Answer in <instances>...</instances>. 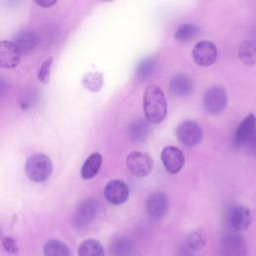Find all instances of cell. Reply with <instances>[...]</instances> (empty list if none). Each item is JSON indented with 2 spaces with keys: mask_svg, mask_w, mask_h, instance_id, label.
Listing matches in <instances>:
<instances>
[{
  "mask_svg": "<svg viewBox=\"0 0 256 256\" xmlns=\"http://www.w3.org/2000/svg\"><path fill=\"white\" fill-rule=\"evenodd\" d=\"M102 244L95 239H86L78 247V256H104Z\"/></svg>",
  "mask_w": 256,
  "mask_h": 256,
  "instance_id": "cell-20",
  "label": "cell"
},
{
  "mask_svg": "<svg viewBox=\"0 0 256 256\" xmlns=\"http://www.w3.org/2000/svg\"><path fill=\"white\" fill-rule=\"evenodd\" d=\"M249 144H250V147H251V148L256 149V133H255L254 137L252 138V140L249 142Z\"/></svg>",
  "mask_w": 256,
  "mask_h": 256,
  "instance_id": "cell-30",
  "label": "cell"
},
{
  "mask_svg": "<svg viewBox=\"0 0 256 256\" xmlns=\"http://www.w3.org/2000/svg\"><path fill=\"white\" fill-rule=\"evenodd\" d=\"M51 65H52V58H49L42 63V65L39 69V73H38V78H39L40 82L46 84L49 81Z\"/></svg>",
  "mask_w": 256,
  "mask_h": 256,
  "instance_id": "cell-27",
  "label": "cell"
},
{
  "mask_svg": "<svg viewBox=\"0 0 256 256\" xmlns=\"http://www.w3.org/2000/svg\"><path fill=\"white\" fill-rule=\"evenodd\" d=\"M56 2H57L56 0H36V1H35L36 4H38L39 6L45 7V8L54 5Z\"/></svg>",
  "mask_w": 256,
  "mask_h": 256,
  "instance_id": "cell-29",
  "label": "cell"
},
{
  "mask_svg": "<svg viewBox=\"0 0 256 256\" xmlns=\"http://www.w3.org/2000/svg\"><path fill=\"white\" fill-rule=\"evenodd\" d=\"M126 163L130 174L138 178L147 176L153 168L152 157L143 151L130 152L127 156Z\"/></svg>",
  "mask_w": 256,
  "mask_h": 256,
  "instance_id": "cell-6",
  "label": "cell"
},
{
  "mask_svg": "<svg viewBox=\"0 0 256 256\" xmlns=\"http://www.w3.org/2000/svg\"><path fill=\"white\" fill-rule=\"evenodd\" d=\"M224 221L232 231H242L247 229L251 224L252 215L247 207L233 204L226 209Z\"/></svg>",
  "mask_w": 256,
  "mask_h": 256,
  "instance_id": "cell-3",
  "label": "cell"
},
{
  "mask_svg": "<svg viewBox=\"0 0 256 256\" xmlns=\"http://www.w3.org/2000/svg\"><path fill=\"white\" fill-rule=\"evenodd\" d=\"M228 96L223 87L212 86L203 96L204 110L210 115L220 114L227 106Z\"/></svg>",
  "mask_w": 256,
  "mask_h": 256,
  "instance_id": "cell-5",
  "label": "cell"
},
{
  "mask_svg": "<svg viewBox=\"0 0 256 256\" xmlns=\"http://www.w3.org/2000/svg\"><path fill=\"white\" fill-rule=\"evenodd\" d=\"M178 140L185 146L193 147L199 144L202 139L203 132L201 126L193 120H184L176 130Z\"/></svg>",
  "mask_w": 256,
  "mask_h": 256,
  "instance_id": "cell-7",
  "label": "cell"
},
{
  "mask_svg": "<svg viewBox=\"0 0 256 256\" xmlns=\"http://www.w3.org/2000/svg\"><path fill=\"white\" fill-rule=\"evenodd\" d=\"M169 87L175 96L183 98L192 93L194 84L192 79L186 74H177L171 79Z\"/></svg>",
  "mask_w": 256,
  "mask_h": 256,
  "instance_id": "cell-16",
  "label": "cell"
},
{
  "mask_svg": "<svg viewBox=\"0 0 256 256\" xmlns=\"http://www.w3.org/2000/svg\"><path fill=\"white\" fill-rule=\"evenodd\" d=\"M39 42V36L36 32L31 30H21L14 36L13 44L16 46L20 54L29 53Z\"/></svg>",
  "mask_w": 256,
  "mask_h": 256,
  "instance_id": "cell-15",
  "label": "cell"
},
{
  "mask_svg": "<svg viewBox=\"0 0 256 256\" xmlns=\"http://www.w3.org/2000/svg\"><path fill=\"white\" fill-rule=\"evenodd\" d=\"M238 56L246 66L256 64V40H246L241 43L238 49Z\"/></svg>",
  "mask_w": 256,
  "mask_h": 256,
  "instance_id": "cell-18",
  "label": "cell"
},
{
  "mask_svg": "<svg viewBox=\"0 0 256 256\" xmlns=\"http://www.w3.org/2000/svg\"><path fill=\"white\" fill-rule=\"evenodd\" d=\"M145 209L148 216L153 220H159L164 217L169 209V199L164 192L156 191L150 194L145 203Z\"/></svg>",
  "mask_w": 256,
  "mask_h": 256,
  "instance_id": "cell-10",
  "label": "cell"
},
{
  "mask_svg": "<svg viewBox=\"0 0 256 256\" xmlns=\"http://www.w3.org/2000/svg\"><path fill=\"white\" fill-rule=\"evenodd\" d=\"M132 249L133 243L127 237H117L110 244L112 256H128Z\"/></svg>",
  "mask_w": 256,
  "mask_h": 256,
  "instance_id": "cell-22",
  "label": "cell"
},
{
  "mask_svg": "<svg viewBox=\"0 0 256 256\" xmlns=\"http://www.w3.org/2000/svg\"><path fill=\"white\" fill-rule=\"evenodd\" d=\"M256 133V117L253 114L247 115L239 124L234 137L233 144L236 147L248 144Z\"/></svg>",
  "mask_w": 256,
  "mask_h": 256,
  "instance_id": "cell-11",
  "label": "cell"
},
{
  "mask_svg": "<svg viewBox=\"0 0 256 256\" xmlns=\"http://www.w3.org/2000/svg\"><path fill=\"white\" fill-rule=\"evenodd\" d=\"M246 242L240 235L229 232L222 237L219 256H246Z\"/></svg>",
  "mask_w": 256,
  "mask_h": 256,
  "instance_id": "cell-8",
  "label": "cell"
},
{
  "mask_svg": "<svg viewBox=\"0 0 256 256\" xmlns=\"http://www.w3.org/2000/svg\"><path fill=\"white\" fill-rule=\"evenodd\" d=\"M43 253L44 256H71L67 245L57 239L48 240L44 245Z\"/></svg>",
  "mask_w": 256,
  "mask_h": 256,
  "instance_id": "cell-21",
  "label": "cell"
},
{
  "mask_svg": "<svg viewBox=\"0 0 256 256\" xmlns=\"http://www.w3.org/2000/svg\"><path fill=\"white\" fill-rule=\"evenodd\" d=\"M25 170L28 178L34 182L47 180L52 173V163L44 154H34L26 162Z\"/></svg>",
  "mask_w": 256,
  "mask_h": 256,
  "instance_id": "cell-2",
  "label": "cell"
},
{
  "mask_svg": "<svg viewBox=\"0 0 256 256\" xmlns=\"http://www.w3.org/2000/svg\"><path fill=\"white\" fill-rule=\"evenodd\" d=\"M99 211V204L93 198H86L82 200L75 209L72 217V224L77 229L87 227L97 216Z\"/></svg>",
  "mask_w": 256,
  "mask_h": 256,
  "instance_id": "cell-4",
  "label": "cell"
},
{
  "mask_svg": "<svg viewBox=\"0 0 256 256\" xmlns=\"http://www.w3.org/2000/svg\"><path fill=\"white\" fill-rule=\"evenodd\" d=\"M0 238H1V229H0Z\"/></svg>",
  "mask_w": 256,
  "mask_h": 256,
  "instance_id": "cell-32",
  "label": "cell"
},
{
  "mask_svg": "<svg viewBox=\"0 0 256 256\" xmlns=\"http://www.w3.org/2000/svg\"><path fill=\"white\" fill-rule=\"evenodd\" d=\"M1 242H2L3 248H4L8 253H10V254H15V253L18 252V246H17V244H16V242H15V240H14L13 238L6 236V237H3V238H2Z\"/></svg>",
  "mask_w": 256,
  "mask_h": 256,
  "instance_id": "cell-28",
  "label": "cell"
},
{
  "mask_svg": "<svg viewBox=\"0 0 256 256\" xmlns=\"http://www.w3.org/2000/svg\"><path fill=\"white\" fill-rule=\"evenodd\" d=\"M199 33L198 26L192 23H183L175 31L174 38L180 42H188L194 39Z\"/></svg>",
  "mask_w": 256,
  "mask_h": 256,
  "instance_id": "cell-25",
  "label": "cell"
},
{
  "mask_svg": "<svg viewBox=\"0 0 256 256\" xmlns=\"http://www.w3.org/2000/svg\"><path fill=\"white\" fill-rule=\"evenodd\" d=\"M151 133L150 123L146 119H135L128 126V134L133 142L145 141Z\"/></svg>",
  "mask_w": 256,
  "mask_h": 256,
  "instance_id": "cell-17",
  "label": "cell"
},
{
  "mask_svg": "<svg viewBox=\"0 0 256 256\" xmlns=\"http://www.w3.org/2000/svg\"><path fill=\"white\" fill-rule=\"evenodd\" d=\"M206 233L202 229L192 230L186 238V245L192 251H200L206 245Z\"/></svg>",
  "mask_w": 256,
  "mask_h": 256,
  "instance_id": "cell-24",
  "label": "cell"
},
{
  "mask_svg": "<svg viewBox=\"0 0 256 256\" xmlns=\"http://www.w3.org/2000/svg\"><path fill=\"white\" fill-rule=\"evenodd\" d=\"M143 108L145 119L152 124L161 123L167 115V100L162 89L148 85L144 91Z\"/></svg>",
  "mask_w": 256,
  "mask_h": 256,
  "instance_id": "cell-1",
  "label": "cell"
},
{
  "mask_svg": "<svg viewBox=\"0 0 256 256\" xmlns=\"http://www.w3.org/2000/svg\"><path fill=\"white\" fill-rule=\"evenodd\" d=\"M156 66H157V61L154 57L149 56V57L143 58L136 66V69H135L136 77L140 80H144L150 77L154 73Z\"/></svg>",
  "mask_w": 256,
  "mask_h": 256,
  "instance_id": "cell-23",
  "label": "cell"
},
{
  "mask_svg": "<svg viewBox=\"0 0 256 256\" xmlns=\"http://www.w3.org/2000/svg\"><path fill=\"white\" fill-rule=\"evenodd\" d=\"M21 59V54L11 41H0V67L14 68Z\"/></svg>",
  "mask_w": 256,
  "mask_h": 256,
  "instance_id": "cell-14",
  "label": "cell"
},
{
  "mask_svg": "<svg viewBox=\"0 0 256 256\" xmlns=\"http://www.w3.org/2000/svg\"><path fill=\"white\" fill-rule=\"evenodd\" d=\"M192 58L198 66L209 67L217 59V48L211 41H199L192 50Z\"/></svg>",
  "mask_w": 256,
  "mask_h": 256,
  "instance_id": "cell-9",
  "label": "cell"
},
{
  "mask_svg": "<svg viewBox=\"0 0 256 256\" xmlns=\"http://www.w3.org/2000/svg\"><path fill=\"white\" fill-rule=\"evenodd\" d=\"M83 85L91 92H98L101 90L104 80L100 72H90L83 77Z\"/></svg>",
  "mask_w": 256,
  "mask_h": 256,
  "instance_id": "cell-26",
  "label": "cell"
},
{
  "mask_svg": "<svg viewBox=\"0 0 256 256\" xmlns=\"http://www.w3.org/2000/svg\"><path fill=\"white\" fill-rule=\"evenodd\" d=\"M4 89H5V86H4V83L2 82V80L0 79V95L2 94V92L4 91Z\"/></svg>",
  "mask_w": 256,
  "mask_h": 256,
  "instance_id": "cell-31",
  "label": "cell"
},
{
  "mask_svg": "<svg viewBox=\"0 0 256 256\" xmlns=\"http://www.w3.org/2000/svg\"><path fill=\"white\" fill-rule=\"evenodd\" d=\"M102 164V156L99 153L91 154L81 168V176L84 179H91L99 172Z\"/></svg>",
  "mask_w": 256,
  "mask_h": 256,
  "instance_id": "cell-19",
  "label": "cell"
},
{
  "mask_svg": "<svg viewBox=\"0 0 256 256\" xmlns=\"http://www.w3.org/2000/svg\"><path fill=\"white\" fill-rule=\"evenodd\" d=\"M104 196L109 203L120 205L127 201L129 197V188L127 184L121 180H112L106 185Z\"/></svg>",
  "mask_w": 256,
  "mask_h": 256,
  "instance_id": "cell-13",
  "label": "cell"
},
{
  "mask_svg": "<svg viewBox=\"0 0 256 256\" xmlns=\"http://www.w3.org/2000/svg\"><path fill=\"white\" fill-rule=\"evenodd\" d=\"M161 160L164 165V168L171 174L178 173L185 161L183 152L175 146H167L162 150Z\"/></svg>",
  "mask_w": 256,
  "mask_h": 256,
  "instance_id": "cell-12",
  "label": "cell"
}]
</instances>
